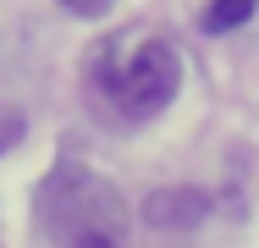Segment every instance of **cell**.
<instances>
[{
	"label": "cell",
	"mask_w": 259,
	"mask_h": 248,
	"mask_svg": "<svg viewBox=\"0 0 259 248\" xmlns=\"http://www.w3.org/2000/svg\"><path fill=\"white\" fill-rule=\"evenodd\" d=\"M17 138H22V110L6 105V110H0V149H11Z\"/></svg>",
	"instance_id": "cell-5"
},
{
	"label": "cell",
	"mask_w": 259,
	"mask_h": 248,
	"mask_svg": "<svg viewBox=\"0 0 259 248\" xmlns=\"http://www.w3.org/2000/svg\"><path fill=\"white\" fill-rule=\"evenodd\" d=\"M209 210H215V198L204 193V188H155V193L144 198V221L155 226V232H193V226H204Z\"/></svg>",
	"instance_id": "cell-3"
},
{
	"label": "cell",
	"mask_w": 259,
	"mask_h": 248,
	"mask_svg": "<svg viewBox=\"0 0 259 248\" xmlns=\"http://www.w3.org/2000/svg\"><path fill=\"white\" fill-rule=\"evenodd\" d=\"M254 6H259V0H209V6H204V17H199V28H204V33L243 28V22L254 17Z\"/></svg>",
	"instance_id": "cell-4"
},
{
	"label": "cell",
	"mask_w": 259,
	"mask_h": 248,
	"mask_svg": "<svg viewBox=\"0 0 259 248\" xmlns=\"http://www.w3.org/2000/svg\"><path fill=\"white\" fill-rule=\"evenodd\" d=\"M33 232L45 248H133V210L89 166H55L33 193Z\"/></svg>",
	"instance_id": "cell-1"
},
{
	"label": "cell",
	"mask_w": 259,
	"mask_h": 248,
	"mask_svg": "<svg viewBox=\"0 0 259 248\" xmlns=\"http://www.w3.org/2000/svg\"><path fill=\"white\" fill-rule=\"evenodd\" d=\"M100 89L127 121H155L182 89V61L165 39H138V45H110L100 61Z\"/></svg>",
	"instance_id": "cell-2"
},
{
	"label": "cell",
	"mask_w": 259,
	"mask_h": 248,
	"mask_svg": "<svg viewBox=\"0 0 259 248\" xmlns=\"http://www.w3.org/2000/svg\"><path fill=\"white\" fill-rule=\"evenodd\" d=\"M61 6H66L72 17H89V22H94V17H105V11L116 6V0H61Z\"/></svg>",
	"instance_id": "cell-6"
}]
</instances>
